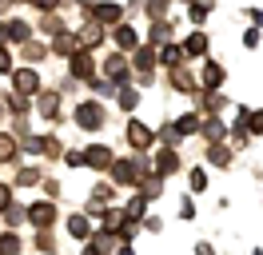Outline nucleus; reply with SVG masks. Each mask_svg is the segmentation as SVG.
Segmentation results:
<instances>
[{
    "label": "nucleus",
    "instance_id": "obj_1",
    "mask_svg": "<svg viewBox=\"0 0 263 255\" xmlns=\"http://www.w3.org/2000/svg\"><path fill=\"white\" fill-rule=\"evenodd\" d=\"M76 120H80V128H100L104 124V108H100V104H84V108L76 112Z\"/></svg>",
    "mask_w": 263,
    "mask_h": 255
},
{
    "label": "nucleus",
    "instance_id": "obj_2",
    "mask_svg": "<svg viewBox=\"0 0 263 255\" xmlns=\"http://www.w3.org/2000/svg\"><path fill=\"white\" fill-rule=\"evenodd\" d=\"M88 163H96V168H108V163H112V152H108V148H92V152H88Z\"/></svg>",
    "mask_w": 263,
    "mask_h": 255
},
{
    "label": "nucleus",
    "instance_id": "obj_3",
    "mask_svg": "<svg viewBox=\"0 0 263 255\" xmlns=\"http://www.w3.org/2000/svg\"><path fill=\"white\" fill-rule=\"evenodd\" d=\"M32 223L48 227V223H52V207H48V204H36V207H32Z\"/></svg>",
    "mask_w": 263,
    "mask_h": 255
},
{
    "label": "nucleus",
    "instance_id": "obj_4",
    "mask_svg": "<svg viewBox=\"0 0 263 255\" xmlns=\"http://www.w3.org/2000/svg\"><path fill=\"white\" fill-rule=\"evenodd\" d=\"M128 140L136 143V148H144V143H148L152 136H148V132H144V128H140V124H132V132H128Z\"/></svg>",
    "mask_w": 263,
    "mask_h": 255
},
{
    "label": "nucleus",
    "instance_id": "obj_5",
    "mask_svg": "<svg viewBox=\"0 0 263 255\" xmlns=\"http://www.w3.org/2000/svg\"><path fill=\"white\" fill-rule=\"evenodd\" d=\"M196 128H199V120H196V116H183L180 124H176V132H180V136H187V132H196Z\"/></svg>",
    "mask_w": 263,
    "mask_h": 255
},
{
    "label": "nucleus",
    "instance_id": "obj_6",
    "mask_svg": "<svg viewBox=\"0 0 263 255\" xmlns=\"http://www.w3.org/2000/svg\"><path fill=\"white\" fill-rule=\"evenodd\" d=\"M160 172H176V156L172 152H160V163H156Z\"/></svg>",
    "mask_w": 263,
    "mask_h": 255
},
{
    "label": "nucleus",
    "instance_id": "obj_7",
    "mask_svg": "<svg viewBox=\"0 0 263 255\" xmlns=\"http://www.w3.org/2000/svg\"><path fill=\"white\" fill-rule=\"evenodd\" d=\"M16 84L24 88V92H28V88H36V72H20V76H16Z\"/></svg>",
    "mask_w": 263,
    "mask_h": 255
},
{
    "label": "nucleus",
    "instance_id": "obj_8",
    "mask_svg": "<svg viewBox=\"0 0 263 255\" xmlns=\"http://www.w3.org/2000/svg\"><path fill=\"white\" fill-rule=\"evenodd\" d=\"M8 36H12V40H24V36H28V24H20V20H16V24H12V32H8Z\"/></svg>",
    "mask_w": 263,
    "mask_h": 255
},
{
    "label": "nucleus",
    "instance_id": "obj_9",
    "mask_svg": "<svg viewBox=\"0 0 263 255\" xmlns=\"http://www.w3.org/2000/svg\"><path fill=\"white\" fill-rule=\"evenodd\" d=\"M116 16H120V8H112V4H104V8H100V20H116Z\"/></svg>",
    "mask_w": 263,
    "mask_h": 255
},
{
    "label": "nucleus",
    "instance_id": "obj_10",
    "mask_svg": "<svg viewBox=\"0 0 263 255\" xmlns=\"http://www.w3.org/2000/svg\"><path fill=\"white\" fill-rule=\"evenodd\" d=\"M120 44H124V48L136 44V32H132V28H120Z\"/></svg>",
    "mask_w": 263,
    "mask_h": 255
},
{
    "label": "nucleus",
    "instance_id": "obj_11",
    "mask_svg": "<svg viewBox=\"0 0 263 255\" xmlns=\"http://www.w3.org/2000/svg\"><path fill=\"white\" fill-rule=\"evenodd\" d=\"M251 132H263V112H255V116H251Z\"/></svg>",
    "mask_w": 263,
    "mask_h": 255
},
{
    "label": "nucleus",
    "instance_id": "obj_12",
    "mask_svg": "<svg viewBox=\"0 0 263 255\" xmlns=\"http://www.w3.org/2000/svg\"><path fill=\"white\" fill-rule=\"evenodd\" d=\"M0 156H12V140H4V136H0Z\"/></svg>",
    "mask_w": 263,
    "mask_h": 255
},
{
    "label": "nucleus",
    "instance_id": "obj_13",
    "mask_svg": "<svg viewBox=\"0 0 263 255\" xmlns=\"http://www.w3.org/2000/svg\"><path fill=\"white\" fill-rule=\"evenodd\" d=\"M8 68H12V56H8V52H0V72H8Z\"/></svg>",
    "mask_w": 263,
    "mask_h": 255
},
{
    "label": "nucleus",
    "instance_id": "obj_14",
    "mask_svg": "<svg viewBox=\"0 0 263 255\" xmlns=\"http://www.w3.org/2000/svg\"><path fill=\"white\" fill-rule=\"evenodd\" d=\"M32 4H40V8H56V0H32Z\"/></svg>",
    "mask_w": 263,
    "mask_h": 255
},
{
    "label": "nucleus",
    "instance_id": "obj_15",
    "mask_svg": "<svg viewBox=\"0 0 263 255\" xmlns=\"http://www.w3.org/2000/svg\"><path fill=\"white\" fill-rule=\"evenodd\" d=\"M0 207H8V188H0Z\"/></svg>",
    "mask_w": 263,
    "mask_h": 255
},
{
    "label": "nucleus",
    "instance_id": "obj_16",
    "mask_svg": "<svg viewBox=\"0 0 263 255\" xmlns=\"http://www.w3.org/2000/svg\"><path fill=\"white\" fill-rule=\"evenodd\" d=\"M0 36H4V28H0Z\"/></svg>",
    "mask_w": 263,
    "mask_h": 255
}]
</instances>
